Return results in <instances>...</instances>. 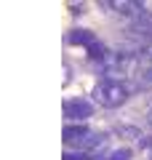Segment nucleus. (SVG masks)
<instances>
[{"label":"nucleus","mask_w":152,"mask_h":160,"mask_svg":"<svg viewBox=\"0 0 152 160\" xmlns=\"http://www.w3.org/2000/svg\"><path fill=\"white\" fill-rule=\"evenodd\" d=\"M67 40H69V43H83V46H88V48H91V46L96 43V38H94V35L88 32V29H75V32L69 35Z\"/></svg>","instance_id":"20e7f679"},{"label":"nucleus","mask_w":152,"mask_h":160,"mask_svg":"<svg viewBox=\"0 0 152 160\" xmlns=\"http://www.w3.org/2000/svg\"><path fill=\"white\" fill-rule=\"evenodd\" d=\"M149 67H152V56H149Z\"/></svg>","instance_id":"1a4fd4ad"},{"label":"nucleus","mask_w":152,"mask_h":160,"mask_svg":"<svg viewBox=\"0 0 152 160\" xmlns=\"http://www.w3.org/2000/svg\"><path fill=\"white\" fill-rule=\"evenodd\" d=\"M144 118H147V126H149V128H152V107H149V109H147V115H144Z\"/></svg>","instance_id":"6e6552de"},{"label":"nucleus","mask_w":152,"mask_h":160,"mask_svg":"<svg viewBox=\"0 0 152 160\" xmlns=\"http://www.w3.org/2000/svg\"><path fill=\"white\" fill-rule=\"evenodd\" d=\"M62 112H64V118L69 123H83L85 118L94 115V104L88 99H83V96H69V99L62 102Z\"/></svg>","instance_id":"7ed1b4c3"},{"label":"nucleus","mask_w":152,"mask_h":160,"mask_svg":"<svg viewBox=\"0 0 152 160\" xmlns=\"http://www.w3.org/2000/svg\"><path fill=\"white\" fill-rule=\"evenodd\" d=\"M62 160H91L88 152H64Z\"/></svg>","instance_id":"0eeeda50"},{"label":"nucleus","mask_w":152,"mask_h":160,"mask_svg":"<svg viewBox=\"0 0 152 160\" xmlns=\"http://www.w3.org/2000/svg\"><path fill=\"white\" fill-rule=\"evenodd\" d=\"M101 67H104V72L109 75V78L120 80V78H134L136 72H139V56L131 51H109L107 59L101 62Z\"/></svg>","instance_id":"f03ea898"},{"label":"nucleus","mask_w":152,"mask_h":160,"mask_svg":"<svg viewBox=\"0 0 152 160\" xmlns=\"http://www.w3.org/2000/svg\"><path fill=\"white\" fill-rule=\"evenodd\" d=\"M131 158V149H115L112 155H107L104 160H128Z\"/></svg>","instance_id":"423d86ee"},{"label":"nucleus","mask_w":152,"mask_h":160,"mask_svg":"<svg viewBox=\"0 0 152 160\" xmlns=\"http://www.w3.org/2000/svg\"><path fill=\"white\" fill-rule=\"evenodd\" d=\"M91 96H94V102L99 104V107H104V109H118V107H123V104L131 99V88L125 86L123 80L101 78V80H96Z\"/></svg>","instance_id":"f257e3e1"},{"label":"nucleus","mask_w":152,"mask_h":160,"mask_svg":"<svg viewBox=\"0 0 152 160\" xmlns=\"http://www.w3.org/2000/svg\"><path fill=\"white\" fill-rule=\"evenodd\" d=\"M115 133L123 136V139H128V142H139V139H141V131H139V128H134V126H118V128H115Z\"/></svg>","instance_id":"39448f33"}]
</instances>
